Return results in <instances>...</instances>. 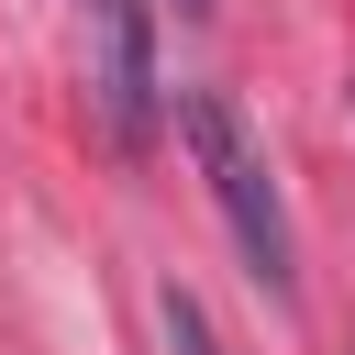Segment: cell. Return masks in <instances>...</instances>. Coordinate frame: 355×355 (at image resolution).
Instances as JSON below:
<instances>
[{"instance_id":"1","label":"cell","mask_w":355,"mask_h":355,"mask_svg":"<svg viewBox=\"0 0 355 355\" xmlns=\"http://www.w3.org/2000/svg\"><path fill=\"white\" fill-rule=\"evenodd\" d=\"M178 133H189V155H200V178H211V211L233 222V244H244L255 288H266V300H288V288H300V233H288L277 166H266L255 122L233 111V89H178Z\"/></svg>"},{"instance_id":"4","label":"cell","mask_w":355,"mask_h":355,"mask_svg":"<svg viewBox=\"0 0 355 355\" xmlns=\"http://www.w3.org/2000/svg\"><path fill=\"white\" fill-rule=\"evenodd\" d=\"M178 11H211V0H178Z\"/></svg>"},{"instance_id":"2","label":"cell","mask_w":355,"mask_h":355,"mask_svg":"<svg viewBox=\"0 0 355 355\" xmlns=\"http://www.w3.org/2000/svg\"><path fill=\"white\" fill-rule=\"evenodd\" d=\"M89 11H100V67H89L100 122L122 144H144V89H155V67H144V0H89Z\"/></svg>"},{"instance_id":"3","label":"cell","mask_w":355,"mask_h":355,"mask_svg":"<svg viewBox=\"0 0 355 355\" xmlns=\"http://www.w3.org/2000/svg\"><path fill=\"white\" fill-rule=\"evenodd\" d=\"M155 322H166V344H178V355H211V322H200V300H189V288H166V300H155Z\"/></svg>"}]
</instances>
